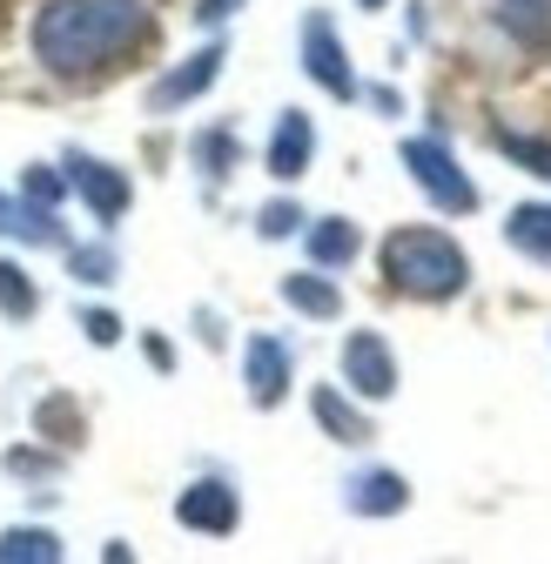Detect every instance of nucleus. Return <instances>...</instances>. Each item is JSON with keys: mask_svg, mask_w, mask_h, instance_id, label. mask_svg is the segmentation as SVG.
<instances>
[{"mask_svg": "<svg viewBox=\"0 0 551 564\" xmlns=\"http://www.w3.org/2000/svg\"><path fill=\"white\" fill-rule=\"evenodd\" d=\"M296 54H303V75H310L329 101H357V95H364L357 67H350V47H343L336 21H329L323 8H310V14H303V28H296Z\"/></svg>", "mask_w": 551, "mask_h": 564, "instance_id": "20e7f679", "label": "nucleus"}, {"mask_svg": "<svg viewBox=\"0 0 551 564\" xmlns=\"http://www.w3.org/2000/svg\"><path fill=\"white\" fill-rule=\"evenodd\" d=\"M276 296H283L296 316H310V323H336L343 316V290H336V275L329 269H296V275H283V282H276Z\"/></svg>", "mask_w": 551, "mask_h": 564, "instance_id": "4468645a", "label": "nucleus"}, {"mask_svg": "<svg viewBox=\"0 0 551 564\" xmlns=\"http://www.w3.org/2000/svg\"><path fill=\"white\" fill-rule=\"evenodd\" d=\"M61 557V538L47 524H8L0 531V564H54Z\"/></svg>", "mask_w": 551, "mask_h": 564, "instance_id": "aec40b11", "label": "nucleus"}, {"mask_svg": "<svg viewBox=\"0 0 551 564\" xmlns=\"http://www.w3.org/2000/svg\"><path fill=\"white\" fill-rule=\"evenodd\" d=\"M491 141H498V155H511L525 175H538V182H551V141L544 134H518V128H491Z\"/></svg>", "mask_w": 551, "mask_h": 564, "instance_id": "4be33fe9", "label": "nucleus"}, {"mask_svg": "<svg viewBox=\"0 0 551 564\" xmlns=\"http://www.w3.org/2000/svg\"><path fill=\"white\" fill-rule=\"evenodd\" d=\"M175 524L182 531H202V538H229L242 524V498H236V484L229 477H195L182 484V498H175Z\"/></svg>", "mask_w": 551, "mask_h": 564, "instance_id": "1a4fd4ad", "label": "nucleus"}, {"mask_svg": "<svg viewBox=\"0 0 551 564\" xmlns=\"http://www.w3.org/2000/svg\"><path fill=\"white\" fill-rule=\"evenodd\" d=\"M377 262H383V282L397 296H410V303H451V296L471 290V256L444 229H431V223L390 229Z\"/></svg>", "mask_w": 551, "mask_h": 564, "instance_id": "f03ea898", "label": "nucleus"}, {"mask_svg": "<svg viewBox=\"0 0 551 564\" xmlns=\"http://www.w3.org/2000/svg\"><path fill=\"white\" fill-rule=\"evenodd\" d=\"M155 41V8L149 0H41L28 21L34 67L54 82H101L128 54H142Z\"/></svg>", "mask_w": 551, "mask_h": 564, "instance_id": "f257e3e1", "label": "nucleus"}, {"mask_svg": "<svg viewBox=\"0 0 551 564\" xmlns=\"http://www.w3.org/2000/svg\"><path fill=\"white\" fill-rule=\"evenodd\" d=\"M303 229H310V216H303L296 195H276V202L256 208V236L262 242H283V236H303Z\"/></svg>", "mask_w": 551, "mask_h": 564, "instance_id": "b1692460", "label": "nucleus"}, {"mask_svg": "<svg viewBox=\"0 0 551 564\" xmlns=\"http://www.w3.org/2000/svg\"><path fill=\"white\" fill-rule=\"evenodd\" d=\"M0 316H8V323H34L41 316V282L14 256H0Z\"/></svg>", "mask_w": 551, "mask_h": 564, "instance_id": "6ab92c4d", "label": "nucleus"}, {"mask_svg": "<svg viewBox=\"0 0 551 564\" xmlns=\"http://www.w3.org/2000/svg\"><path fill=\"white\" fill-rule=\"evenodd\" d=\"M67 275L88 282V290H101V282L121 275V256H115L108 242H67Z\"/></svg>", "mask_w": 551, "mask_h": 564, "instance_id": "5701e85b", "label": "nucleus"}, {"mask_svg": "<svg viewBox=\"0 0 551 564\" xmlns=\"http://www.w3.org/2000/svg\"><path fill=\"white\" fill-rule=\"evenodd\" d=\"M236 8H242V0H195V21H202V28H223Z\"/></svg>", "mask_w": 551, "mask_h": 564, "instance_id": "c85d7f7f", "label": "nucleus"}, {"mask_svg": "<svg viewBox=\"0 0 551 564\" xmlns=\"http://www.w3.org/2000/svg\"><path fill=\"white\" fill-rule=\"evenodd\" d=\"M357 8H364V14H377V8H383V0H357Z\"/></svg>", "mask_w": 551, "mask_h": 564, "instance_id": "7c9ffc66", "label": "nucleus"}, {"mask_svg": "<svg viewBox=\"0 0 551 564\" xmlns=\"http://www.w3.org/2000/svg\"><path fill=\"white\" fill-rule=\"evenodd\" d=\"M310 162H316V121H310L303 108H283V115H276V128H269L262 169H269L276 182H303Z\"/></svg>", "mask_w": 551, "mask_h": 564, "instance_id": "9b49d317", "label": "nucleus"}, {"mask_svg": "<svg viewBox=\"0 0 551 564\" xmlns=\"http://www.w3.org/2000/svg\"><path fill=\"white\" fill-rule=\"evenodd\" d=\"M364 95H370V101H377V108H383V115H403V101H397V95H390V88H364Z\"/></svg>", "mask_w": 551, "mask_h": 564, "instance_id": "c756f323", "label": "nucleus"}, {"mask_svg": "<svg viewBox=\"0 0 551 564\" xmlns=\"http://www.w3.org/2000/svg\"><path fill=\"white\" fill-rule=\"evenodd\" d=\"M290 383H296V349H290L283 336L256 329V336L242 343V390H249V403H256V410H276V403L290 397Z\"/></svg>", "mask_w": 551, "mask_h": 564, "instance_id": "6e6552de", "label": "nucleus"}, {"mask_svg": "<svg viewBox=\"0 0 551 564\" xmlns=\"http://www.w3.org/2000/svg\"><path fill=\"white\" fill-rule=\"evenodd\" d=\"M0 242H21V249H67V229L54 208L28 202V195H0Z\"/></svg>", "mask_w": 551, "mask_h": 564, "instance_id": "f8f14e48", "label": "nucleus"}, {"mask_svg": "<svg viewBox=\"0 0 551 564\" xmlns=\"http://www.w3.org/2000/svg\"><path fill=\"white\" fill-rule=\"evenodd\" d=\"M343 511L350 518H397L410 511V477L403 470H357L343 484Z\"/></svg>", "mask_w": 551, "mask_h": 564, "instance_id": "ddd939ff", "label": "nucleus"}, {"mask_svg": "<svg viewBox=\"0 0 551 564\" xmlns=\"http://www.w3.org/2000/svg\"><path fill=\"white\" fill-rule=\"evenodd\" d=\"M34 437H47L54 451H75V444L88 437V416H82V403L67 397V390L41 397V403H34Z\"/></svg>", "mask_w": 551, "mask_h": 564, "instance_id": "f3484780", "label": "nucleus"}, {"mask_svg": "<svg viewBox=\"0 0 551 564\" xmlns=\"http://www.w3.org/2000/svg\"><path fill=\"white\" fill-rule=\"evenodd\" d=\"M397 162H403L410 182L424 188V202L437 208V216H471V208H477V182L457 169L444 134H410L403 149H397Z\"/></svg>", "mask_w": 551, "mask_h": 564, "instance_id": "7ed1b4c3", "label": "nucleus"}, {"mask_svg": "<svg viewBox=\"0 0 551 564\" xmlns=\"http://www.w3.org/2000/svg\"><path fill=\"white\" fill-rule=\"evenodd\" d=\"M142 357H149V364H155V370L169 377V370H175V343H169L162 329H142Z\"/></svg>", "mask_w": 551, "mask_h": 564, "instance_id": "cd10ccee", "label": "nucleus"}, {"mask_svg": "<svg viewBox=\"0 0 551 564\" xmlns=\"http://www.w3.org/2000/svg\"><path fill=\"white\" fill-rule=\"evenodd\" d=\"M8 470H14V477H54L61 457H54V451H28V444H14V451H8Z\"/></svg>", "mask_w": 551, "mask_h": 564, "instance_id": "bb28decb", "label": "nucleus"}, {"mask_svg": "<svg viewBox=\"0 0 551 564\" xmlns=\"http://www.w3.org/2000/svg\"><path fill=\"white\" fill-rule=\"evenodd\" d=\"M336 377H343V390H357L364 403H390L397 397V349L377 336V329H350L343 336V349H336Z\"/></svg>", "mask_w": 551, "mask_h": 564, "instance_id": "39448f33", "label": "nucleus"}, {"mask_svg": "<svg viewBox=\"0 0 551 564\" xmlns=\"http://www.w3.org/2000/svg\"><path fill=\"white\" fill-rule=\"evenodd\" d=\"M310 416H316V431H323L329 444H350V451H364V444L377 437L364 397L343 390V383H316V390H310Z\"/></svg>", "mask_w": 551, "mask_h": 564, "instance_id": "9d476101", "label": "nucleus"}, {"mask_svg": "<svg viewBox=\"0 0 551 564\" xmlns=\"http://www.w3.org/2000/svg\"><path fill=\"white\" fill-rule=\"evenodd\" d=\"M505 242L531 262H551V202H518L505 216Z\"/></svg>", "mask_w": 551, "mask_h": 564, "instance_id": "a211bd4d", "label": "nucleus"}, {"mask_svg": "<svg viewBox=\"0 0 551 564\" xmlns=\"http://www.w3.org/2000/svg\"><path fill=\"white\" fill-rule=\"evenodd\" d=\"M303 249H310L316 269H350L357 249H364V229H357L350 216H316V223L303 229Z\"/></svg>", "mask_w": 551, "mask_h": 564, "instance_id": "2eb2a0df", "label": "nucleus"}, {"mask_svg": "<svg viewBox=\"0 0 551 564\" xmlns=\"http://www.w3.org/2000/svg\"><path fill=\"white\" fill-rule=\"evenodd\" d=\"M223 61H229V41H223V34H216V41H202L195 54H182L169 75L149 82V115H175V108L202 101V95L223 82Z\"/></svg>", "mask_w": 551, "mask_h": 564, "instance_id": "423d86ee", "label": "nucleus"}, {"mask_svg": "<svg viewBox=\"0 0 551 564\" xmlns=\"http://www.w3.org/2000/svg\"><path fill=\"white\" fill-rule=\"evenodd\" d=\"M61 169H67V182H75V195L88 202V216H95L101 229H115V223L128 216V202H134L128 169H115V162H101V155H88V149H67Z\"/></svg>", "mask_w": 551, "mask_h": 564, "instance_id": "0eeeda50", "label": "nucleus"}, {"mask_svg": "<svg viewBox=\"0 0 551 564\" xmlns=\"http://www.w3.org/2000/svg\"><path fill=\"white\" fill-rule=\"evenodd\" d=\"M75 188L67 182V169H47V162H34V169H21V195L28 202H41V208H61V195Z\"/></svg>", "mask_w": 551, "mask_h": 564, "instance_id": "393cba45", "label": "nucleus"}, {"mask_svg": "<svg viewBox=\"0 0 551 564\" xmlns=\"http://www.w3.org/2000/svg\"><path fill=\"white\" fill-rule=\"evenodd\" d=\"M188 162H195V175L209 182V188H223V182L242 169V141H236V128H202V134L188 141Z\"/></svg>", "mask_w": 551, "mask_h": 564, "instance_id": "dca6fc26", "label": "nucleus"}, {"mask_svg": "<svg viewBox=\"0 0 551 564\" xmlns=\"http://www.w3.org/2000/svg\"><path fill=\"white\" fill-rule=\"evenodd\" d=\"M498 28L518 34L525 47H544L551 41V0H498Z\"/></svg>", "mask_w": 551, "mask_h": 564, "instance_id": "412c9836", "label": "nucleus"}, {"mask_svg": "<svg viewBox=\"0 0 551 564\" xmlns=\"http://www.w3.org/2000/svg\"><path fill=\"white\" fill-rule=\"evenodd\" d=\"M75 329H82L95 349H115V343H121V316H115V310H75Z\"/></svg>", "mask_w": 551, "mask_h": 564, "instance_id": "a878e982", "label": "nucleus"}]
</instances>
